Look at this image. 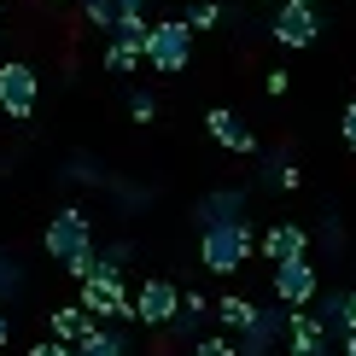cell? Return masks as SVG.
Returning <instances> with one entry per match:
<instances>
[{
	"instance_id": "5",
	"label": "cell",
	"mask_w": 356,
	"mask_h": 356,
	"mask_svg": "<svg viewBox=\"0 0 356 356\" xmlns=\"http://www.w3.org/2000/svg\"><path fill=\"white\" fill-rule=\"evenodd\" d=\"M181 298H187V292L175 286V280H164V275L140 280V286H135V321L152 327V333H170L175 316H181Z\"/></svg>"
},
{
	"instance_id": "23",
	"label": "cell",
	"mask_w": 356,
	"mask_h": 356,
	"mask_svg": "<svg viewBox=\"0 0 356 356\" xmlns=\"http://www.w3.org/2000/svg\"><path fill=\"white\" fill-rule=\"evenodd\" d=\"M339 135H345V146H350V152H356V99H350V106H345V117H339Z\"/></svg>"
},
{
	"instance_id": "12",
	"label": "cell",
	"mask_w": 356,
	"mask_h": 356,
	"mask_svg": "<svg viewBox=\"0 0 356 356\" xmlns=\"http://www.w3.org/2000/svg\"><path fill=\"white\" fill-rule=\"evenodd\" d=\"M304 251H309V228H298V222H275V228L263 234V257H269V263L304 257Z\"/></svg>"
},
{
	"instance_id": "13",
	"label": "cell",
	"mask_w": 356,
	"mask_h": 356,
	"mask_svg": "<svg viewBox=\"0 0 356 356\" xmlns=\"http://www.w3.org/2000/svg\"><path fill=\"white\" fill-rule=\"evenodd\" d=\"M216 316V298H204V292H187V298H181V316H175V327L170 333H181V339H193V345H199V327H204V321H211Z\"/></svg>"
},
{
	"instance_id": "6",
	"label": "cell",
	"mask_w": 356,
	"mask_h": 356,
	"mask_svg": "<svg viewBox=\"0 0 356 356\" xmlns=\"http://www.w3.org/2000/svg\"><path fill=\"white\" fill-rule=\"evenodd\" d=\"M316 298H321V275H316V263H309V257L275 263V304L304 309V304H316Z\"/></svg>"
},
{
	"instance_id": "15",
	"label": "cell",
	"mask_w": 356,
	"mask_h": 356,
	"mask_svg": "<svg viewBox=\"0 0 356 356\" xmlns=\"http://www.w3.org/2000/svg\"><path fill=\"white\" fill-rule=\"evenodd\" d=\"M82 18L99 29V35H117V24H123V6L117 0H82Z\"/></svg>"
},
{
	"instance_id": "9",
	"label": "cell",
	"mask_w": 356,
	"mask_h": 356,
	"mask_svg": "<svg viewBox=\"0 0 356 356\" xmlns=\"http://www.w3.org/2000/svg\"><path fill=\"white\" fill-rule=\"evenodd\" d=\"M204 129H211V140L222 146V152H234V158H251V152H257V135H251L245 117L228 111V106H211V111H204Z\"/></svg>"
},
{
	"instance_id": "8",
	"label": "cell",
	"mask_w": 356,
	"mask_h": 356,
	"mask_svg": "<svg viewBox=\"0 0 356 356\" xmlns=\"http://www.w3.org/2000/svg\"><path fill=\"white\" fill-rule=\"evenodd\" d=\"M269 35L280 41V47H309V41L321 35V18H316V0H280L275 6V24H269Z\"/></svg>"
},
{
	"instance_id": "16",
	"label": "cell",
	"mask_w": 356,
	"mask_h": 356,
	"mask_svg": "<svg viewBox=\"0 0 356 356\" xmlns=\"http://www.w3.org/2000/svg\"><path fill=\"white\" fill-rule=\"evenodd\" d=\"M316 321L333 339H345V292H321V298H316Z\"/></svg>"
},
{
	"instance_id": "30",
	"label": "cell",
	"mask_w": 356,
	"mask_h": 356,
	"mask_svg": "<svg viewBox=\"0 0 356 356\" xmlns=\"http://www.w3.org/2000/svg\"><path fill=\"white\" fill-rule=\"evenodd\" d=\"M0 24H6V12H0Z\"/></svg>"
},
{
	"instance_id": "1",
	"label": "cell",
	"mask_w": 356,
	"mask_h": 356,
	"mask_svg": "<svg viewBox=\"0 0 356 356\" xmlns=\"http://www.w3.org/2000/svg\"><path fill=\"white\" fill-rule=\"evenodd\" d=\"M41 245H47V257L58 263V269H70L76 280H88L94 275V222H88V211L82 204H65L53 222H47V234H41Z\"/></svg>"
},
{
	"instance_id": "14",
	"label": "cell",
	"mask_w": 356,
	"mask_h": 356,
	"mask_svg": "<svg viewBox=\"0 0 356 356\" xmlns=\"http://www.w3.org/2000/svg\"><path fill=\"white\" fill-rule=\"evenodd\" d=\"M257 316H263V309L251 304V298H240V292H222V298H216V321L228 333H251V327H257Z\"/></svg>"
},
{
	"instance_id": "10",
	"label": "cell",
	"mask_w": 356,
	"mask_h": 356,
	"mask_svg": "<svg viewBox=\"0 0 356 356\" xmlns=\"http://www.w3.org/2000/svg\"><path fill=\"white\" fill-rule=\"evenodd\" d=\"M245 187H216L199 199V228H216V222H245Z\"/></svg>"
},
{
	"instance_id": "28",
	"label": "cell",
	"mask_w": 356,
	"mask_h": 356,
	"mask_svg": "<svg viewBox=\"0 0 356 356\" xmlns=\"http://www.w3.org/2000/svg\"><path fill=\"white\" fill-rule=\"evenodd\" d=\"M117 6H123V12H146V0H117Z\"/></svg>"
},
{
	"instance_id": "19",
	"label": "cell",
	"mask_w": 356,
	"mask_h": 356,
	"mask_svg": "<svg viewBox=\"0 0 356 356\" xmlns=\"http://www.w3.org/2000/svg\"><path fill=\"white\" fill-rule=\"evenodd\" d=\"M181 18L193 24V35H204V29H216V24H222V6H216V0H193Z\"/></svg>"
},
{
	"instance_id": "21",
	"label": "cell",
	"mask_w": 356,
	"mask_h": 356,
	"mask_svg": "<svg viewBox=\"0 0 356 356\" xmlns=\"http://www.w3.org/2000/svg\"><path fill=\"white\" fill-rule=\"evenodd\" d=\"M275 181L286 187V193H298V187H304V170L292 164V158H275Z\"/></svg>"
},
{
	"instance_id": "32",
	"label": "cell",
	"mask_w": 356,
	"mask_h": 356,
	"mask_svg": "<svg viewBox=\"0 0 356 356\" xmlns=\"http://www.w3.org/2000/svg\"><path fill=\"white\" fill-rule=\"evenodd\" d=\"M187 356H199V350H187Z\"/></svg>"
},
{
	"instance_id": "2",
	"label": "cell",
	"mask_w": 356,
	"mask_h": 356,
	"mask_svg": "<svg viewBox=\"0 0 356 356\" xmlns=\"http://www.w3.org/2000/svg\"><path fill=\"white\" fill-rule=\"evenodd\" d=\"M257 251V234L251 222H216V228H199V263L211 275H240Z\"/></svg>"
},
{
	"instance_id": "31",
	"label": "cell",
	"mask_w": 356,
	"mask_h": 356,
	"mask_svg": "<svg viewBox=\"0 0 356 356\" xmlns=\"http://www.w3.org/2000/svg\"><path fill=\"white\" fill-rule=\"evenodd\" d=\"M269 6H280V0H269Z\"/></svg>"
},
{
	"instance_id": "7",
	"label": "cell",
	"mask_w": 356,
	"mask_h": 356,
	"mask_svg": "<svg viewBox=\"0 0 356 356\" xmlns=\"http://www.w3.org/2000/svg\"><path fill=\"white\" fill-rule=\"evenodd\" d=\"M35 70L24 65V58H6L0 65V117H12V123H24V117H35Z\"/></svg>"
},
{
	"instance_id": "26",
	"label": "cell",
	"mask_w": 356,
	"mask_h": 356,
	"mask_svg": "<svg viewBox=\"0 0 356 356\" xmlns=\"http://www.w3.org/2000/svg\"><path fill=\"white\" fill-rule=\"evenodd\" d=\"M12 280H18V269H12V257L0 251V286H12Z\"/></svg>"
},
{
	"instance_id": "17",
	"label": "cell",
	"mask_w": 356,
	"mask_h": 356,
	"mask_svg": "<svg viewBox=\"0 0 356 356\" xmlns=\"http://www.w3.org/2000/svg\"><path fill=\"white\" fill-rule=\"evenodd\" d=\"M123 350H129L123 333H111V327H94V333L76 345V356H123Z\"/></svg>"
},
{
	"instance_id": "3",
	"label": "cell",
	"mask_w": 356,
	"mask_h": 356,
	"mask_svg": "<svg viewBox=\"0 0 356 356\" xmlns=\"http://www.w3.org/2000/svg\"><path fill=\"white\" fill-rule=\"evenodd\" d=\"M146 65H152L158 76H181V70L193 65V24H187V18H152Z\"/></svg>"
},
{
	"instance_id": "24",
	"label": "cell",
	"mask_w": 356,
	"mask_h": 356,
	"mask_svg": "<svg viewBox=\"0 0 356 356\" xmlns=\"http://www.w3.org/2000/svg\"><path fill=\"white\" fill-rule=\"evenodd\" d=\"M263 88H269V94L280 99V94H286V88H292V76H286V70H269V76H263Z\"/></svg>"
},
{
	"instance_id": "4",
	"label": "cell",
	"mask_w": 356,
	"mask_h": 356,
	"mask_svg": "<svg viewBox=\"0 0 356 356\" xmlns=\"http://www.w3.org/2000/svg\"><path fill=\"white\" fill-rule=\"evenodd\" d=\"M76 304H82L94 321H106V327H111V321H129V316H135V292L123 286V275H88L82 292H76Z\"/></svg>"
},
{
	"instance_id": "20",
	"label": "cell",
	"mask_w": 356,
	"mask_h": 356,
	"mask_svg": "<svg viewBox=\"0 0 356 356\" xmlns=\"http://www.w3.org/2000/svg\"><path fill=\"white\" fill-rule=\"evenodd\" d=\"M129 117H135V123H158V99L146 94V88H135V94H129Z\"/></svg>"
},
{
	"instance_id": "27",
	"label": "cell",
	"mask_w": 356,
	"mask_h": 356,
	"mask_svg": "<svg viewBox=\"0 0 356 356\" xmlns=\"http://www.w3.org/2000/svg\"><path fill=\"white\" fill-rule=\"evenodd\" d=\"M339 356H356V333H345V339H339Z\"/></svg>"
},
{
	"instance_id": "25",
	"label": "cell",
	"mask_w": 356,
	"mask_h": 356,
	"mask_svg": "<svg viewBox=\"0 0 356 356\" xmlns=\"http://www.w3.org/2000/svg\"><path fill=\"white\" fill-rule=\"evenodd\" d=\"M12 345V316H6V304H0V350Z\"/></svg>"
},
{
	"instance_id": "29",
	"label": "cell",
	"mask_w": 356,
	"mask_h": 356,
	"mask_svg": "<svg viewBox=\"0 0 356 356\" xmlns=\"http://www.w3.org/2000/svg\"><path fill=\"white\" fill-rule=\"evenodd\" d=\"M47 6H65V0H47Z\"/></svg>"
},
{
	"instance_id": "11",
	"label": "cell",
	"mask_w": 356,
	"mask_h": 356,
	"mask_svg": "<svg viewBox=\"0 0 356 356\" xmlns=\"http://www.w3.org/2000/svg\"><path fill=\"white\" fill-rule=\"evenodd\" d=\"M94 327H99V321L88 316L82 304H58L53 316H47V339H58V345H82V339L94 333Z\"/></svg>"
},
{
	"instance_id": "18",
	"label": "cell",
	"mask_w": 356,
	"mask_h": 356,
	"mask_svg": "<svg viewBox=\"0 0 356 356\" xmlns=\"http://www.w3.org/2000/svg\"><path fill=\"white\" fill-rule=\"evenodd\" d=\"M140 58H146V47H135V41H111V47H106V70L123 76V70H135Z\"/></svg>"
},
{
	"instance_id": "22",
	"label": "cell",
	"mask_w": 356,
	"mask_h": 356,
	"mask_svg": "<svg viewBox=\"0 0 356 356\" xmlns=\"http://www.w3.org/2000/svg\"><path fill=\"white\" fill-rule=\"evenodd\" d=\"M29 356H76V345H58V339H41V345H29Z\"/></svg>"
}]
</instances>
